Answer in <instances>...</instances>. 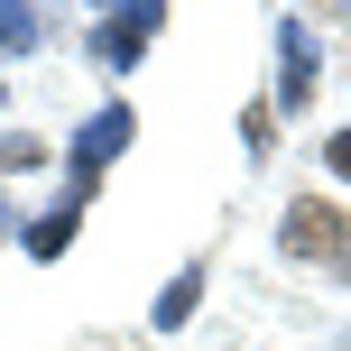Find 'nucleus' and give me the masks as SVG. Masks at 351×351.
<instances>
[{"instance_id": "nucleus-1", "label": "nucleus", "mask_w": 351, "mask_h": 351, "mask_svg": "<svg viewBox=\"0 0 351 351\" xmlns=\"http://www.w3.org/2000/svg\"><path fill=\"white\" fill-rule=\"evenodd\" d=\"M278 241H287V259H342L351 222H342V204H324V194H296L287 222H278Z\"/></svg>"}, {"instance_id": "nucleus-2", "label": "nucleus", "mask_w": 351, "mask_h": 351, "mask_svg": "<svg viewBox=\"0 0 351 351\" xmlns=\"http://www.w3.org/2000/svg\"><path fill=\"white\" fill-rule=\"evenodd\" d=\"M315 74H324L315 19H278V111H305V102H315Z\"/></svg>"}, {"instance_id": "nucleus-3", "label": "nucleus", "mask_w": 351, "mask_h": 351, "mask_svg": "<svg viewBox=\"0 0 351 351\" xmlns=\"http://www.w3.org/2000/svg\"><path fill=\"white\" fill-rule=\"evenodd\" d=\"M121 148H130V111H121V102H111L102 121H84V130H74V204L102 185V167L121 158Z\"/></svg>"}, {"instance_id": "nucleus-4", "label": "nucleus", "mask_w": 351, "mask_h": 351, "mask_svg": "<svg viewBox=\"0 0 351 351\" xmlns=\"http://www.w3.org/2000/svg\"><path fill=\"white\" fill-rule=\"evenodd\" d=\"M158 0H130V10H111V28H93V65H139V47L158 37Z\"/></svg>"}, {"instance_id": "nucleus-5", "label": "nucleus", "mask_w": 351, "mask_h": 351, "mask_svg": "<svg viewBox=\"0 0 351 351\" xmlns=\"http://www.w3.org/2000/svg\"><path fill=\"white\" fill-rule=\"evenodd\" d=\"M194 305H204V268H176V278L158 287V315H148V324H158V333H176Z\"/></svg>"}, {"instance_id": "nucleus-6", "label": "nucleus", "mask_w": 351, "mask_h": 351, "mask_svg": "<svg viewBox=\"0 0 351 351\" xmlns=\"http://www.w3.org/2000/svg\"><path fill=\"white\" fill-rule=\"evenodd\" d=\"M65 241H74V204H56L47 222H28V259H65Z\"/></svg>"}, {"instance_id": "nucleus-7", "label": "nucleus", "mask_w": 351, "mask_h": 351, "mask_svg": "<svg viewBox=\"0 0 351 351\" xmlns=\"http://www.w3.org/2000/svg\"><path fill=\"white\" fill-rule=\"evenodd\" d=\"M10 47H37V10H19V0H0V56Z\"/></svg>"}, {"instance_id": "nucleus-8", "label": "nucleus", "mask_w": 351, "mask_h": 351, "mask_svg": "<svg viewBox=\"0 0 351 351\" xmlns=\"http://www.w3.org/2000/svg\"><path fill=\"white\" fill-rule=\"evenodd\" d=\"M324 167H333L342 185H351V130H333V139H324Z\"/></svg>"}, {"instance_id": "nucleus-9", "label": "nucleus", "mask_w": 351, "mask_h": 351, "mask_svg": "<svg viewBox=\"0 0 351 351\" xmlns=\"http://www.w3.org/2000/svg\"><path fill=\"white\" fill-rule=\"evenodd\" d=\"M0 222H10V213H0Z\"/></svg>"}, {"instance_id": "nucleus-10", "label": "nucleus", "mask_w": 351, "mask_h": 351, "mask_svg": "<svg viewBox=\"0 0 351 351\" xmlns=\"http://www.w3.org/2000/svg\"><path fill=\"white\" fill-rule=\"evenodd\" d=\"M342 19H351V10H342Z\"/></svg>"}]
</instances>
